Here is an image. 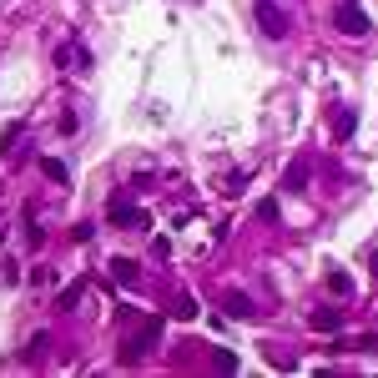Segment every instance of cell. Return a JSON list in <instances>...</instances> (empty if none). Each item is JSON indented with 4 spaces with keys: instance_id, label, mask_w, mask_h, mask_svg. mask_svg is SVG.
<instances>
[{
    "instance_id": "cell-1",
    "label": "cell",
    "mask_w": 378,
    "mask_h": 378,
    "mask_svg": "<svg viewBox=\"0 0 378 378\" xmlns=\"http://www.w3.org/2000/svg\"><path fill=\"white\" fill-rule=\"evenodd\" d=\"M252 21H257V31L267 36V40H283L288 36V11L278 6V0H252Z\"/></svg>"
},
{
    "instance_id": "cell-2",
    "label": "cell",
    "mask_w": 378,
    "mask_h": 378,
    "mask_svg": "<svg viewBox=\"0 0 378 378\" xmlns=\"http://www.w3.org/2000/svg\"><path fill=\"white\" fill-rule=\"evenodd\" d=\"M156 343H161V318H146V323H141V333H131V338H126L122 363H141V358H146Z\"/></svg>"
},
{
    "instance_id": "cell-3",
    "label": "cell",
    "mask_w": 378,
    "mask_h": 378,
    "mask_svg": "<svg viewBox=\"0 0 378 378\" xmlns=\"http://www.w3.org/2000/svg\"><path fill=\"white\" fill-rule=\"evenodd\" d=\"M333 26L343 31V36H368V16H363V6H358V0H338V6H333Z\"/></svg>"
},
{
    "instance_id": "cell-4",
    "label": "cell",
    "mask_w": 378,
    "mask_h": 378,
    "mask_svg": "<svg viewBox=\"0 0 378 378\" xmlns=\"http://www.w3.org/2000/svg\"><path fill=\"white\" fill-rule=\"evenodd\" d=\"M106 222H112V227H146L151 217H146V212H141L136 202H126V197H117L112 207H106Z\"/></svg>"
},
{
    "instance_id": "cell-5",
    "label": "cell",
    "mask_w": 378,
    "mask_h": 378,
    "mask_svg": "<svg viewBox=\"0 0 378 378\" xmlns=\"http://www.w3.org/2000/svg\"><path fill=\"white\" fill-rule=\"evenodd\" d=\"M197 313H202V308H197L192 293H177V298H172V318H177V323H192Z\"/></svg>"
},
{
    "instance_id": "cell-6",
    "label": "cell",
    "mask_w": 378,
    "mask_h": 378,
    "mask_svg": "<svg viewBox=\"0 0 378 378\" xmlns=\"http://www.w3.org/2000/svg\"><path fill=\"white\" fill-rule=\"evenodd\" d=\"M313 328H318V333L343 328V313H338V308H318V313H313Z\"/></svg>"
},
{
    "instance_id": "cell-7",
    "label": "cell",
    "mask_w": 378,
    "mask_h": 378,
    "mask_svg": "<svg viewBox=\"0 0 378 378\" xmlns=\"http://www.w3.org/2000/svg\"><path fill=\"white\" fill-rule=\"evenodd\" d=\"M40 172L56 182V187H66V182H71V172H66V161H61V156H40Z\"/></svg>"
},
{
    "instance_id": "cell-8",
    "label": "cell",
    "mask_w": 378,
    "mask_h": 378,
    "mask_svg": "<svg viewBox=\"0 0 378 378\" xmlns=\"http://www.w3.org/2000/svg\"><path fill=\"white\" fill-rule=\"evenodd\" d=\"M308 177H313V172H308V161H293L288 177H283V192H303V187H308Z\"/></svg>"
},
{
    "instance_id": "cell-9",
    "label": "cell",
    "mask_w": 378,
    "mask_h": 378,
    "mask_svg": "<svg viewBox=\"0 0 378 378\" xmlns=\"http://www.w3.org/2000/svg\"><path fill=\"white\" fill-rule=\"evenodd\" d=\"M112 278H117L122 288H131V283H136V262H131V257H112Z\"/></svg>"
},
{
    "instance_id": "cell-10",
    "label": "cell",
    "mask_w": 378,
    "mask_h": 378,
    "mask_svg": "<svg viewBox=\"0 0 378 378\" xmlns=\"http://www.w3.org/2000/svg\"><path fill=\"white\" fill-rule=\"evenodd\" d=\"M227 313H232V318H252L257 308H252V298H247V293H227Z\"/></svg>"
},
{
    "instance_id": "cell-11",
    "label": "cell",
    "mask_w": 378,
    "mask_h": 378,
    "mask_svg": "<svg viewBox=\"0 0 378 378\" xmlns=\"http://www.w3.org/2000/svg\"><path fill=\"white\" fill-rule=\"evenodd\" d=\"M328 293H338V298H348V293H353V278L343 273V267H333V273H328Z\"/></svg>"
},
{
    "instance_id": "cell-12",
    "label": "cell",
    "mask_w": 378,
    "mask_h": 378,
    "mask_svg": "<svg viewBox=\"0 0 378 378\" xmlns=\"http://www.w3.org/2000/svg\"><path fill=\"white\" fill-rule=\"evenodd\" d=\"M81 293H86V283H66V288H61V308H76Z\"/></svg>"
},
{
    "instance_id": "cell-13",
    "label": "cell",
    "mask_w": 378,
    "mask_h": 378,
    "mask_svg": "<svg viewBox=\"0 0 378 378\" xmlns=\"http://www.w3.org/2000/svg\"><path fill=\"white\" fill-rule=\"evenodd\" d=\"M353 131V112H343V117H333V136H348Z\"/></svg>"
},
{
    "instance_id": "cell-14",
    "label": "cell",
    "mask_w": 378,
    "mask_h": 378,
    "mask_svg": "<svg viewBox=\"0 0 378 378\" xmlns=\"http://www.w3.org/2000/svg\"><path fill=\"white\" fill-rule=\"evenodd\" d=\"M368 273H373V283H378V252H373V257H368Z\"/></svg>"
},
{
    "instance_id": "cell-15",
    "label": "cell",
    "mask_w": 378,
    "mask_h": 378,
    "mask_svg": "<svg viewBox=\"0 0 378 378\" xmlns=\"http://www.w3.org/2000/svg\"><path fill=\"white\" fill-rule=\"evenodd\" d=\"M0 242H6V227H0Z\"/></svg>"
}]
</instances>
